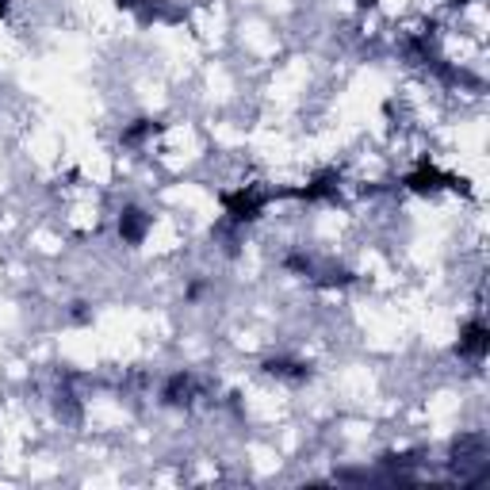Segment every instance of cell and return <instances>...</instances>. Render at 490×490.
Returning a JSON list of instances; mask_svg holds the SVG:
<instances>
[{"label": "cell", "mask_w": 490, "mask_h": 490, "mask_svg": "<svg viewBox=\"0 0 490 490\" xmlns=\"http://www.w3.org/2000/svg\"><path fill=\"white\" fill-rule=\"evenodd\" d=\"M153 131H158V122H153V119H138L134 127L122 131V146H142Z\"/></svg>", "instance_id": "cell-8"}, {"label": "cell", "mask_w": 490, "mask_h": 490, "mask_svg": "<svg viewBox=\"0 0 490 490\" xmlns=\"http://www.w3.org/2000/svg\"><path fill=\"white\" fill-rule=\"evenodd\" d=\"M119 8H127V12H134L142 23H150V20H165V23H177L180 20V12H173L165 5V0H119Z\"/></svg>", "instance_id": "cell-4"}, {"label": "cell", "mask_w": 490, "mask_h": 490, "mask_svg": "<svg viewBox=\"0 0 490 490\" xmlns=\"http://www.w3.org/2000/svg\"><path fill=\"white\" fill-rule=\"evenodd\" d=\"M150 234V214L142 207H122L119 211V238L127 245H142Z\"/></svg>", "instance_id": "cell-3"}, {"label": "cell", "mask_w": 490, "mask_h": 490, "mask_svg": "<svg viewBox=\"0 0 490 490\" xmlns=\"http://www.w3.org/2000/svg\"><path fill=\"white\" fill-rule=\"evenodd\" d=\"M195 391H199V379L192 376V372H177L173 379L165 383V391H161V398L168 406H188L192 398H195Z\"/></svg>", "instance_id": "cell-5"}, {"label": "cell", "mask_w": 490, "mask_h": 490, "mask_svg": "<svg viewBox=\"0 0 490 490\" xmlns=\"http://www.w3.org/2000/svg\"><path fill=\"white\" fill-rule=\"evenodd\" d=\"M5 15H8V0H0V20H5Z\"/></svg>", "instance_id": "cell-9"}, {"label": "cell", "mask_w": 490, "mask_h": 490, "mask_svg": "<svg viewBox=\"0 0 490 490\" xmlns=\"http://www.w3.org/2000/svg\"><path fill=\"white\" fill-rule=\"evenodd\" d=\"M486 349H490V333H486V326H483V322H471V326L464 330V337H459L456 352H459V357H467V360H483Z\"/></svg>", "instance_id": "cell-6"}, {"label": "cell", "mask_w": 490, "mask_h": 490, "mask_svg": "<svg viewBox=\"0 0 490 490\" xmlns=\"http://www.w3.org/2000/svg\"><path fill=\"white\" fill-rule=\"evenodd\" d=\"M410 192H418V195H429V192H440V188H464V180H456V177H449V173H440L437 165H429V161H422V168H413V173L403 180ZM467 192V188H464Z\"/></svg>", "instance_id": "cell-1"}, {"label": "cell", "mask_w": 490, "mask_h": 490, "mask_svg": "<svg viewBox=\"0 0 490 490\" xmlns=\"http://www.w3.org/2000/svg\"><path fill=\"white\" fill-rule=\"evenodd\" d=\"M272 199V192H257V188H241L234 195H226V214L234 222H253L260 211H265V204Z\"/></svg>", "instance_id": "cell-2"}, {"label": "cell", "mask_w": 490, "mask_h": 490, "mask_svg": "<svg viewBox=\"0 0 490 490\" xmlns=\"http://www.w3.org/2000/svg\"><path fill=\"white\" fill-rule=\"evenodd\" d=\"M265 372L268 376H280V379H291V383H303V379H311V368L299 364V360H287V357H276L265 364Z\"/></svg>", "instance_id": "cell-7"}]
</instances>
